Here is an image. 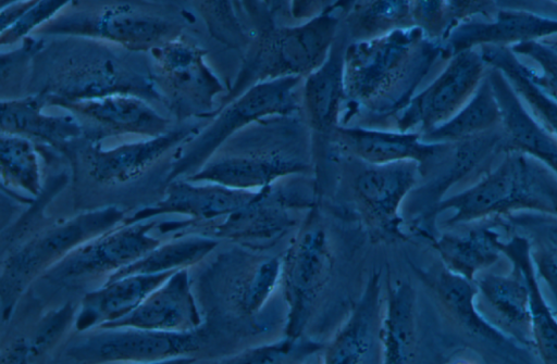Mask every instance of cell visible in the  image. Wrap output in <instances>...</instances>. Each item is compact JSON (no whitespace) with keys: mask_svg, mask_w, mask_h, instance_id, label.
Masks as SVG:
<instances>
[{"mask_svg":"<svg viewBox=\"0 0 557 364\" xmlns=\"http://www.w3.org/2000/svg\"><path fill=\"white\" fill-rule=\"evenodd\" d=\"M449 58L445 41L429 39L416 26L350 41L344 58L341 121L397 117L437 62Z\"/></svg>","mask_w":557,"mask_h":364,"instance_id":"obj_1","label":"cell"},{"mask_svg":"<svg viewBox=\"0 0 557 364\" xmlns=\"http://www.w3.org/2000/svg\"><path fill=\"white\" fill-rule=\"evenodd\" d=\"M141 53L90 38L54 37L34 57L26 92L60 108L117 93L162 102L152 62Z\"/></svg>","mask_w":557,"mask_h":364,"instance_id":"obj_2","label":"cell"},{"mask_svg":"<svg viewBox=\"0 0 557 364\" xmlns=\"http://www.w3.org/2000/svg\"><path fill=\"white\" fill-rule=\"evenodd\" d=\"M446 210H454L446 221L448 226L521 211L557 216V174L527 153L508 151L496 167L474 184L444 198L434 216Z\"/></svg>","mask_w":557,"mask_h":364,"instance_id":"obj_3","label":"cell"},{"mask_svg":"<svg viewBox=\"0 0 557 364\" xmlns=\"http://www.w3.org/2000/svg\"><path fill=\"white\" fill-rule=\"evenodd\" d=\"M341 18L336 12L327 11L298 25L286 26L270 24V20L256 15L250 43L218 110L256 84L287 76L305 78L317 70L330 52Z\"/></svg>","mask_w":557,"mask_h":364,"instance_id":"obj_4","label":"cell"},{"mask_svg":"<svg viewBox=\"0 0 557 364\" xmlns=\"http://www.w3.org/2000/svg\"><path fill=\"white\" fill-rule=\"evenodd\" d=\"M183 29L174 11L157 1L76 0L33 35L84 37L145 53L181 37Z\"/></svg>","mask_w":557,"mask_h":364,"instance_id":"obj_5","label":"cell"},{"mask_svg":"<svg viewBox=\"0 0 557 364\" xmlns=\"http://www.w3.org/2000/svg\"><path fill=\"white\" fill-rule=\"evenodd\" d=\"M302 85L301 76L261 81L219 109L211 124L186 143L166 181L197 172L230 137L246 126L265 117L302 111Z\"/></svg>","mask_w":557,"mask_h":364,"instance_id":"obj_6","label":"cell"},{"mask_svg":"<svg viewBox=\"0 0 557 364\" xmlns=\"http://www.w3.org/2000/svg\"><path fill=\"white\" fill-rule=\"evenodd\" d=\"M123 216L124 212L116 206L83 213L42 231L12 252L3 262L1 272L4 318L38 273L49 269L85 241L114 228Z\"/></svg>","mask_w":557,"mask_h":364,"instance_id":"obj_7","label":"cell"},{"mask_svg":"<svg viewBox=\"0 0 557 364\" xmlns=\"http://www.w3.org/2000/svg\"><path fill=\"white\" fill-rule=\"evenodd\" d=\"M149 54L162 102L181 118L211 114L228 90L207 63V50L183 35Z\"/></svg>","mask_w":557,"mask_h":364,"instance_id":"obj_8","label":"cell"},{"mask_svg":"<svg viewBox=\"0 0 557 364\" xmlns=\"http://www.w3.org/2000/svg\"><path fill=\"white\" fill-rule=\"evenodd\" d=\"M424 279L434 290L444 312L468 347L484 363H535L532 351L487 323L474 303L476 286L444 264Z\"/></svg>","mask_w":557,"mask_h":364,"instance_id":"obj_9","label":"cell"},{"mask_svg":"<svg viewBox=\"0 0 557 364\" xmlns=\"http://www.w3.org/2000/svg\"><path fill=\"white\" fill-rule=\"evenodd\" d=\"M156 221L126 222L102 233L66 254L42 276L53 286H72L135 262L160 244L150 231Z\"/></svg>","mask_w":557,"mask_h":364,"instance_id":"obj_10","label":"cell"},{"mask_svg":"<svg viewBox=\"0 0 557 364\" xmlns=\"http://www.w3.org/2000/svg\"><path fill=\"white\" fill-rule=\"evenodd\" d=\"M486 67L478 47L453 54L438 76L397 115V129L423 134L450 120L471 99Z\"/></svg>","mask_w":557,"mask_h":364,"instance_id":"obj_11","label":"cell"},{"mask_svg":"<svg viewBox=\"0 0 557 364\" xmlns=\"http://www.w3.org/2000/svg\"><path fill=\"white\" fill-rule=\"evenodd\" d=\"M503 139L500 126L472 137L441 141L438 152L420 171L423 184L411 191L423 218L434 217L435 208L454 186L471 180L475 183L490 172L496 158L504 154Z\"/></svg>","mask_w":557,"mask_h":364,"instance_id":"obj_12","label":"cell"},{"mask_svg":"<svg viewBox=\"0 0 557 364\" xmlns=\"http://www.w3.org/2000/svg\"><path fill=\"white\" fill-rule=\"evenodd\" d=\"M331 271V254L325 233L309 224L295 239L282 262V278L287 303L285 335L301 336Z\"/></svg>","mask_w":557,"mask_h":364,"instance_id":"obj_13","label":"cell"},{"mask_svg":"<svg viewBox=\"0 0 557 364\" xmlns=\"http://www.w3.org/2000/svg\"><path fill=\"white\" fill-rule=\"evenodd\" d=\"M69 348L84 362H154L196 351L203 341L199 329L159 331L134 327L101 328Z\"/></svg>","mask_w":557,"mask_h":364,"instance_id":"obj_14","label":"cell"},{"mask_svg":"<svg viewBox=\"0 0 557 364\" xmlns=\"http://www.w3.org/2000/svg\"><path fill=\"white\" fill-rule=\"evenodd\" d=\"M295 142H275L264 150L228 155L208 161L185 179L212 183L235 189L259 190L280 179L305 173L309 168L305 152Z\"/></svg>","mask_w":557,"mask_h":364,"instance_id":"obj_15","label":"cell"},{"mask_svg":"<svg viewBox=\"0 0 557 364\" xmlns=\"http://www.w3.org/2000/svg\"><path fill=\"white\" fill-rule=\"evenodd\" d=\"M81 123L84 137L94 143L119 135L157 137L170 129V121L148 100L134 95H110L63 106Z\"/></svg>","mask_w":557,"mask_h":364,"instance_id":"obj_16","label":"cell"},{"mask_svg":"<svg viewBox=\"0 0 557 364\" xmlns=\"http://www.w3.org/2000/svg\"><path fill=\"white\" fill-rule=\"evenodd\" d=\"M511 265L506 274L483 271L475 276V307L492 326L536 352L527 283L519 266Z\"/></svg>","mask_w":557,"mask_h":364,"instance_id":"obj_17","label":"cell"},{"mask_svg":"<svg viewBox=\"0 0 557 364\" xmlns=\"http://www.w3.org/2000/svg\"><path fill=\"white\" fill-rule=\"evenodd\" d=\"M367 164L352 179L354 196L373 222L398 233L400 205L420 181L419 164L412 160Z\"/></svg>","mask_w":557,"mask_h":364,"instance_id":"obj_18","label":"cell"},{"mask_svg":"<svg viewBox=\"0 0 557 364\" xmlns=\"http://www.w3.org/2000/svg\"><path fill=\"white\" fill-rule=\"evenodd\" d=\"M264 189H235L212 183L197 185L194 181L177 178L170 181L165 197L161 201L140 209L132 219L126 222L145 221L169 213L200 219L226 218L256 201Z\"/></svg>","mask_w":557,"mask_h":364,"instance_id":"obj_19","label":"cell"},{"mask_svg":"<svg viewBox=\"0 0 557 364\" xmlns=\"http://www.w3.org/2000/svg\"><path fill=\"white\" fill-rule=\"evenodd\" d=\"M200 316L189 287L186 268L175 271L127 315L99 328L134 327L159 331H190Z\"/></svg>","mask_w":557,"mask_h":364,"instance_id":"obj_20","label":"cell"},{"mask_svg":"<svg viewBox=\"0 0 557 364\" xmlns=\"http://www.w3.org/2000/svg\"><path fill=\"white\" fill-rule=\"evenodd\" d=\"M199 131L198 126L186 124L157 137L111 149L103 150L95 143L88 155L89 174L101 184L126 183L143 174L172 148L190 141Z\"/></svg>","mask_w":557,"mask_h":364,"instance_id":"obj_21","label":"cell"},{"mask_svg":"<svg viewBox=\"0 0 557 364\" xmlns=\"http://www.w3.org/2000/svg\"><path fill=\"white\" fill-rule=\"evenodd\" d=\"M349 39L342 26L324 62L304 78L302 111L310 127L333 136L345 103L344 58Z\"/></svg>","mask_w":557,"mask_h":364,"instance_id":"obj_22","label":"cell"},{"mask_svg":"<svg viewBox=\"0 0 557 364\" xmlns=\"http://www.w3.org/2000/svg\"><path fill=\"white\" fill-rule=\"evenodd\" d=\"M333 140L339 148L370 164L412 160L419 170L435 156L442 142L426 141L418 131L381 130L367 126H337Z\"/></svg>","mask_w":557,"mask_h":364,"instance_id":"obj_23","label":"cell"},{"mask_svg":"<svg viewBox=\"0 0 557 364\" xmlns=\"http://www.w3.org/2000/svg\"><path fill=\"white\" fill-rule=\"evenodd\" d=\"M486 75L502 111L504 153H527L557 174V138L529 113L499 70L488 66Z\"/></svg>","mask_w":557,"mask_h":364,"instance_id":"obj_24","label":"cell"},{"mask_svg":"<svg viewBox=\"0 0 557 364\" xmlns=\"http://www.w3.org/2000/svg\"><path fill=\"white\" fill-rule=\"evenodd\" d=\"M38 95L1 99V133L18 135L71 154L76 140L84 136L78 120L72 114L49 115Z\"/></svg>","mask_w":557,"mask_h":364,"instance_id":"obj_25","label":"cell"},{"mask_svg":"<svg viewBox=\"0 0 557 364\" xmlns=\"http://www.w3.org/2000/svg\"><path fill=\"white\" fill-rule=\"evenodd\" d=\"M557 35V20L527 11L499 10L492 22H466L445 40L450 57L482 45L512 46Z\"/></svg>","mask_w":557,"mask_h":364,"instance_id":"obj_26","label":"cell"},{"mask_svg":"<svg viewBox=\"0 0 557 364\" xmlns=\"http://www.w3.org/2000/svg\"><path fill=\"white\" fill-rule=\"evenodd\" d=\"M380 274H374L350 316L329 344L324 354L325 363L358 364L370 361L376 344H380Z\"/></svg>","mask_w":557,"mask_h":364,"instance_id":"obj_27","label":"cell"},{"mask_svg":"<svg viewBox=\"0 0 557 364\" xmlns=\"http://www.w3.org/2000/svg\"><path fill=\"white\" fill-rule=\"evenodd\" d=\"M175 271L136 274L106 281L101 288L84 297L75 328L82 331L127 315Z\"/></svg>","mask_w":557,"mask_h":364,"instance_id":"obj_28","label":"cell"},{"mask_svg":"<svg viewBox=\"0 0 557 364\" xmlns=\"http://www.w3.org/2000/svg\"><path fill=\"white\" fill-rule=\"evenodd\" d=\"M459 233H446L434 240L443 264L451 272L474 280L500 258L502 228L495 217L472 222Z\"/></svg>","mask_w":557,"mask_h":364,"instance_id":"obj_29","label":"cell"},{"mask_svg":"<svg viewBox=\"0 0 557 364\" xmlns=\"http://www.w3.org/2000/svg\"><path fill=\"white\" fill-rule=\"evenodd\" d=\"M495 218L507 237L527 239L536 275L548 286L557 307V216L521 211Z\"/></svg>","mask_w":557,"mask_h":364,"instance_id":"obj_30","label":"cell"},{"mask_svg":"<svg viewBox=\"0 0 557 364\" xmlns=\"http://www.w3.org/2000/svg\"><path fill=\"white\" fill-rule=\"evenodd\" d=\"M502 253L521 269L529 293L532 334L536 353L543 363L557 364V318L545 302L525 238L512 235L500 243Z\"/></svg>","mask_w":557,"mask_h":364,"instance_id":"obj_31","label":"cell"},{"mask_svg":"<svg viewBox=\"0 0 557 364\" xmlns=\"http://www.w3.org/2000/svg\"><path fill=\"white\" fill-rule=\"evenodd\" d=\"M414 291L406 281H397L388 289L382 312L380 347L384 363H408L416 349Z\"/></svg>","mask_w":557,"mask_h":364,"instance_id":"obj_32","label":"cell"},{"mask_svg":"<svg viewBox=\"0 0 557 364\" xmlns=\"http://www.w3.org/2000/svg\"><path fill=\"white\" fill-rule=\"evenodd\" d=\"M478 48L486 65L504 74L532 116L557 138V101L530 79L525 65L517 59L511 48L500 45H482Z\"/></svg>","mask_w":557,"mask_h":364,"instance_id":"obj_33","label":"cell"},{"mask_svg":"<svg viewBox=\"0 0 557 364\" xmlns=\"http://www.w3.org/2000/svg\"><path fill=\"white\" fill-rule=\"evenodd\" d=\"M502 122L500 106L485 72L463 108L450 120L421 136L426 141H454L496 129Z\"/></svg>","mask_w":557,"mask_h":364,"instance_id":"obj_34","label":"cell"},{"mask_svg":"<svg viewBox=\"0 0 557 364\" xmlns=\"http://www.w3.org/2000/svg\"><path fill=\"white\" fill-rule=\"evenodd\" d=\"M411 0H355L344 14L343 28L349 41L367 40L413 26Z\"/></svg>","mask_w":557,"mask_h":364,"instance_id":"obj_35","label":"cell"},{"mask_svg":"<svg viewBox=\"0 0 557 364\" xmlns=\"http://www.w3.org/2000/svg\"><path fill=\"white\" fill-rule=\"evenodd\" d=\"M216 241L209 237H191L159 244L135 262L109 275L114 280L136 274H154L185 268L199 262L214 247Z\"/></svg>","mask_w":557,"mask_h":364,"instance_id":"obj_36","label":"cell"},{"mask_svg":"<svg viewBox=\"0 0 557 364\" xmlns=\"http://www.w3.org/2000/svg\"><path fill=\"white\" fill-rule=\"evenodd\" d=\"M0 162L4 186L22 189L35 197L41 194L38 156L30 139L1 133Z\"/></svg>","mask_w":557,"mask_h":364,"instance_id":"obj_37","label":"cell"},{"mask_svg":"<svg viewBox=\"0 0 557 364\" xmlns=\"http://www.w3.org/2000/svg\"><path fill=\"white\" fill-rule=\"evenodd\" d=\"M76 0H22L1 8V47L13 46L53 20Z\"/></svg>","mask_w":557,"mask_h":364,"instance_id":"obj_38","label":"cell"},{"mask_svg":"<svg viewBox=\"0 0 557 364\" xmlns=\"http://www.w3.org/2000/svg\"><path fill=\"white\" fill-rule=\"evenodd\" d=\"M197 4L212 38L227 48L246 50L252 30L240 20L234 0H197Z\"/></svg>","mask_w":557,"mask_h":364,"instance_id":"obj_39","label":"cell"},{"mask_svg":"<svg viewBox=\"0 0 557 364\" xmlns=\"http://www.w3.org/2000/svg\"><path fill=\"white\" fill-rule=\"evenodd\" d=\"M282 276V261L267 258L257 262L240 287L238 302L246 314H255L267 302Z\"/></svg>","mask_w":557,"mask_h":364,"instance_id":"obj_40","label":"cell"},{"mask_svg":"<svg viewBox=\"0 0 557 364\" xmlns=\"http://www.w3.org/2000/svg\"><path fill=\"white\" fill-rule=\"evenodd\" d=\"M73 317L74 306L67 302L46 316L28 342L15 343L3 357H8V362H25L37 356L59 339Z\"/></svg>","mask_w":557,"mask_h":364,"instance_id":"obj_41","label":"cell"},{"mask_svg":"<svg viewBox=\"0 0 557 364\" xmlns=\"http://www.w3.org/2000/svg\"><path fill=\"white\" fill-rule=\"evenodd\" d=\"M321 348L319 343L304 340L301 336H285L274 343L249 349L231 357L226 363H283L310 355Z\"/></svg>","mask_w":557,"mask_h":364,"instance_id":"obj_42","label":"cell"},{"mask_svg":"<svg viewBox=\"0 0 557 364\" xmlns=\"http://www.w3.org/2000/svg\"><path fill=\"white\" fill-rule=\"evenodd\" d=\"M18 48L1 53V95L8 89L20 88L21 81L28 77L34 57L46 43L41 36L29 35L20 41ZM4 98V99H8Z\"/></svg>","mask_w":557,"mask_h":364,"instance_id":"obj_43","label":"cell"},{"mask_svg":"<svg viewBox=\"0 0 557 364\" xmlns=\"http://www.w3.org/2000/svg\"><path fill=\"white\" fill-rule=\"evenodd\" d=\"M510 48L516 54L525 55L540 65V73L528 66L525 72L535 85L557 101V50L542 40L524 41Z\"/></svg>","mask_w":557,"mask_h":364,"instance_id":"obj_44","label":"cell"},{"mask_svg":"<svg viewBox=\"0 0 557 364\" xmlns=\"http://www.w3.org/2000/svg\"><path fill=\"white\" fill-rule=\"evenodd\" d=\"M413 26L432 40L445 41L448 36L447 0H411Z\"/></svg>","mask_w":557,"mask_h":364,"instance_id":"obj_45","label":"cell"},{"mask_svg":"<svg viewBox=\"0 0 557 364\" xmlns=\"http://www.w3.org/2000/svg\"><path fill=\"white\" fill-rule=\"evenodd\" d=\"M498 11L496 0H447L448 36L458 25L476 15L485 17L486 22H492L496 18Z\"/></svg>","mask_w":557,"mask_h":364,"instance_id":"obj_46","label":"cell"},{"mask_svg":"<svg viewBox=\"0 0 557 364\" xmlns=\"http://www.w3.org/2000/svg\"><path fill=\"white\" fill-rule=\"evenodd\" d=\"M332 0H290L292 21L304 23L325 12L333 5Z\"/></svg>","mask_w":557,"mask_h":364,"instance_id":"obj_47","label":"cell"},{"mask_svg":"<svg viewBox=\"0 0 557 364\" xmlns=\"http://www.w3.org/2000/svg\"><path fill=\"white\" fill-rule=\"evenodd\" d=\"M263 7L271 18L292 20L290 0H262Z\"/></svg>","mask_w":557,"mask_h":364,"instance_id":"obj_48","label":"cell"},{"mask_svg":"<svg viewBox=\"0 0 557 364\" xmlns=\"http://www.w3.org/2000/svg\"><path fill=\"white\" fill-rule=\"evenodd\" d=\"M355 0H336L329 11L336 12L341 17L349 10Z\"/></svg>","mask_w":557,"mask_h":364,"instance_id":"obj_49","label":"cell"},{"mask_svg":"<svg viewBox=\"0 0 557 364\" xmlns=\"http://www.w3.org/2000/svg\"><path fill=\"white\" fill-rule=\"evenodd\" d=\"M542 41L557 50V37L545 38Z\"/></svg>","mask_w":557,"mask_h":364,"instance_id":"obj_50","label":"cell"},{"mask_svg":"<svg viewBox=\"0 0 557 364\" xmlns=\"http://www.w3.org/2000/svg\"><path fill=\"white\" fill-rule=\"evenodd\" d=\"M18 1H22V0H0V3H1V8H3V7H7L9 4L18 2Z\"/></svg>","mask_w":557,"mask_h":364,"instance_id":"obj_51","label":"cell"},{"mask_svg":"<svg viewBox=\"0 0 557 364\" xmlns=\"http://www.w3.org/2000/svg\"><path fill=\"white\" fill-rule=\"evenodd\" d=\"M552 1L557 2V0H552Z\"/></svg>","mask_w":557,"mask_h":364,"instance_id":"obj_52","label":"cell"},{"mask_svg":"<svg viewBox=\"0 0 557 364\" xmlns=\"http://www.w3.org/2000/svg\"><path fill=\"white\" fill-rule=\"evenodd\" d=\"M151 1H157V0H151Z\"/></svg>","mask_w":557,"mask_h":364,"instance_id":"obj_53","label":"cell"}]
</instances>
